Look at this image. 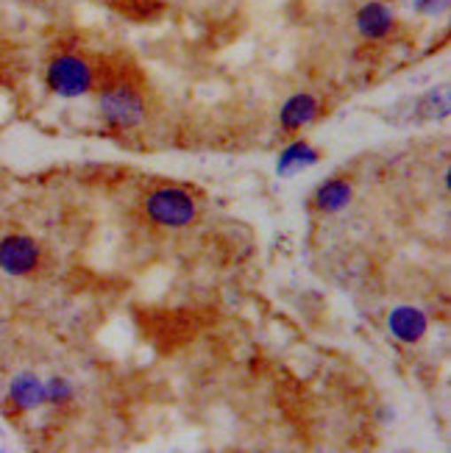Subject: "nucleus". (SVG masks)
I'll list each match as a JSON object with an SVG mask.
<instances>
[{
	"mask_svg": "<svg viewBox=\"0 0 451 453\" xmlns=\"http://www.w3.org/2000/svg\"><path fill=\"white\" fill-rule=\"evenodd\" d=\"M101 114L112 128H134L145 117V101L134 87L114 81L101 92Z\"/></svg>",
	"mask_w": 451,
	"mask_h": 453,
	"instance_id": "f257e3e1",
	"label": "nucleus"
},
{
	"mask_svg": "<svg viewBox=\"0 0 451 453\" xmlns=\"http://www.w3.org/2000/svg\"><path fill=\"white\" fill-rule=\"evenodd\" d=\"M45 81L56 95H62V97L87 95L92 89V67L84 62L82 56L62 53L48 65Z\"/></svg>",
	"mask_w": 451,
	"mask_h": 453,
	"instance_id": "f03ea898",
	"label": "nucleus"
},
{
	"mask_svg": "<svg viewBox=\"0 0 451 453\" xmlns=\"http://www.w3.org/2000/svg\"><path fill=\"white\" fill-rule=\"evenodd\" d=\"M148 214L162 226H187L195 218V201L184 189H159L148 198Z\"/></svg>",
	"mask_w": 451,
	"mask_h": 453,
	"instance_id": "7ed1b4c3",
	"label": "nucleus"
},
{
	"mask_svg": "<svg viewBox=\"0 0 451 453\" xmlns=\"http://www.w3.org/2000/svg\"><path fill=\"white\" fill-rule=\"evenodd\" d=\"M39 265V248L31 236L14 234L0 242V270L9 275H28Z\"/></svg>",
	"mask_w": 451,
	"mask_h": 453,
	"instance_id": "20e7f679",
	"label": "nucleus"
},
{
	"mask_svg": "<svg viewBox=\"0 0 451 453\" xmlns=\"http://www.w3.org/2000/svg\"><path fill=\"white\" fill-rule=\"evenodd\" d=\"M6 401L9 406L17 411V415H28V411H36L39 406H45V381L34 376V372H17V376L9 381L6 389Z\"/></svg>",
	"mask_w": 451,
	"mask_h": 453,
	"instance_id": "39448f33",
	"label": "nucleus"
},
{
	"mask_svg": "<svg viewBox=\"0 0 451 453\" xmlns=\"http://www.w3.org/2000/svg\"><path fill=\"white\" fill-rule=\"evenodd\" d=\"M357 31L365 36V39H387L390 31L396 28V14L390 6L385 4H365L360 12H357Z\"/></svg>",
	"mask_w": 451,
	"mask_h": 453,
	"instance_id": "423d86ee",
	"label": "nucleus"
},
{
	"mask_svg": "<svg viewBox=\"0 0 451 453\" xmlns=\"http://www.w3.org/2000/svg\"><path fill=\"white\" fill-rule=\"evenodd\" d=\"M318 114V101L312 95H292L290 101L282 106V128L287 131H296V128H304L315 120Z\"/></svg>",
	"mask_w": 451,
	"mask_h": 453,
	"instance_id": "0eeeda50",
	"label": "nucleus"
},
{
	"mask_svg": "<svg viewBox=\"0 0 451 453\" xmlns=\"http://www.w3.org/2000/svg\"><path fill=\"white\" fill-rule=\"evenodd\" d=\"M390 331H393L396 337L404 340V342H416V340L424 337L426 318L413 306H399L393 314H390Z\"/></svg>",
	"mask_w": 451,
	"mask_h": 453,
	"instance_id": "6e6552de",
	"label": "nucleus"
},
{
	"mask_svg": "<svg viewBox=\"0 0 451 453\" xmlns=\"http://www.w3.org/2000/svg\"><path fill=\"white\" fill-rule=\"evenodd\" d=\"M318 162V150L312 148L309 142H296V145H290L284 153H282V159H279V173L282 175H290V173H299L309 165H315Z\"/></svg>",
	"mask_w": 451,
	"mask_h": 453,
	"instance_id": "1a4fd4ad",
	"label": "nucleus"
},
{
	"mask_svg": "<svg viewBox=\"0 0 451 453\" xmlns=\"http://www.w3.org/2000/svg\"><path fill=\"white\" fill-rule=\"evenodd\" d=\"M348 198H351V187H348L346 181L335 179V181H326V184L318 189L315 203H318V209H323V211H340V209L348 203Z\"/></svg>",
	"mask_w": 451,
	"mask_h": 453,
	"instance_id": "9d476101",
	"label": "nucleus"
},
{
	"mask_svg": "<svg viewBox=\"0 0 451 453\" xmlns=\"http://www.w3.org/2000/svg\"><path fill=\"white\" fill-rule=\"evenodd\" d=\"M73 398V384L65 376H53L45 381V401L48 403H67Z\"/></svg>",
	"mask_w": 451,
	"mask_h": 453,
	"instance_id": "9b49d317",
	"label": "nucleus"
},
{
	"mask_svg": "<svg viewBox=\"0 0 451 453\" xmlns=\"http://www.w3.org/2000/svg\"><path fill=\"white\" fill-rule=\"evenodd\" d=\"M416 12L426 17H438L448 12V0H416Z\"/></svg>",
	"mask_w": 451,
	"mask_h": 453,
	"instance_id": "f8f14e48",
	"label": "nucleus"
}]
</instances>
